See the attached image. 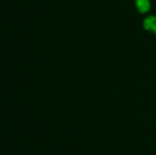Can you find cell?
<instances>
[{"label": "cell", "mask_w": 156, "mask_h": 155, "mask_svg": "<svg viewBox=\"0 0 156 155\" xmlns=\"http://www.w3.org/2000/svg\"><path fill=\"white\" fill-rule=\"evenodd\" d=\"M144 27L146 30L156 33V16H151L144 19Z\"/></svg>", "instance_id": "6da1fadb"}, {"label": "cell", "mask_w": 156, "mask_h": 155, "mask_svg": "<svg viewBox=\"0 0 156 155\" xmlns=\"http://www.w3.org/2000/svg\"><path fill=\"white\" fill-rule=\"evenodd\" d=\"M136 6L141 13H146L150 9V1L149 0H136Z\"/></svg>", "instance_id": "7a4b0ae2"}]
</instances>
